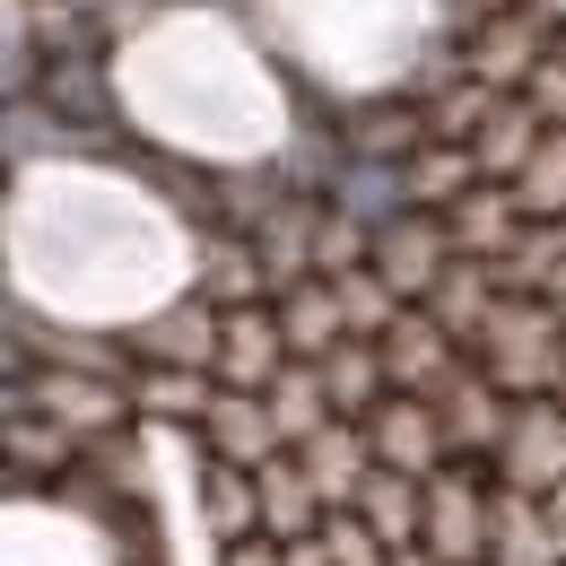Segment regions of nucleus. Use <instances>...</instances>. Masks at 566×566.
<instances>
[{
	"mask_svg": "<svg viewBox=\"0 0 566 566\" xmlns=\"http://www.w3.org/2000/svg\"><path fill=\"white\" fill-rule=\"evenodd\" d=\"M201 532H210L218 549L253 541V532H262V480H253V471H235V462H210V453H201Z\"/></svg>",
	"mask_w": 566,
	"mask_h": 566,
	"instance_id": "obj_20",
	"label": "nucleus"
},
{
	"mask_svg": "<svg viewBox=\"0 0 566 566\" xmlns=\"http://www.w3.org/2000/svg\"><path fill=\"white\" fill-rule=\"evenodd\" d=\"M296 462L314 471V489H323V505H332V514H349L357 496H366V480L384 471V462H375V436H366V427H349V419H332L314 444H305V453H296Z\"/></svg>",
	"mask_w": 566,
	"mask_h": 566,
	"instance_id": "obj_16",
	"label": "nucleus"
},
{
	"mask_svg": "<svg viewBox=\"0 0 566 566\" xmlns=\"http://www.w3.org/2000/svg\"><path fill=\"white\" fill-rule=\"evenodd\" d=\"M471 366L505 401H558L566 392V314L549 296H505L480 323V340H471Z\"/></svg>",
	"mask_w": 566,
	"mask_h": 566,
	"instance_id": "obj_1",
	"label": "nucleus"
},
{
	"mask_svg": "<svg viewBox=\"0 0 566 566\" xmlns=\"http://www.w3.org/2000/svg\"><path fill=\"white\" fill-rule=\"evenodd\" d=\"M558 401H566V392H558Z\"/></svg>",
	"mask_w": 566,
	"mask_h": 566,
	"instance_id": "obj_39",
	"label": "nucleus"
},
{
	"mask_svg": "<svg viewBox=\"0 0 566 566\" xmlns=\"http://www.w3.org/2000/svg\"><path fill=\"white\" fill-rule=\"evenodd\" d=\"M340 148H349V157H375V166H410L427 148V105L419 96H349Z\"/></svg>",
	"mask_w": 566,
	"mask_h": 566,
	"instance_id": "obj_14",
	"label": "nucleus"
},
{
	"mask_svg": "<svg viewBox=\"0 0 566 566\" xmlns=\"http://www.w3.org/2000/svg\"><path fill=\"white\" fill-rule=\"evenodd\" d=\"M436 419H444V444H453V462H496V444H505V427H514V401H505L489 375L462 357V375L436 392Z\"/></svg>",
	"mask_w": 566,
	"mask_h": 566,
	"instance_id": "obj_10",
	"label": "nucleus"
},
{
	"mask_svg": "<svg viewBox=\"0 0 566 566\" xmlns=\"http://www.w3.org/2000/svg\"><path fill=\"white\" fill-rule=\"evenodd\" d=\"M436 566H489L496 558V471L489 462H444L427 480V541Z\"/></svg>",
	"mask_w": 566,
	"mask_h": 566,
	"instance_id": "obj_3",
	"label": "nucleus"
},
{
	"mask_svg": "<svg viewBox=\"0 0 566 566\" xmlns=\"http://www.w3.org/2000/svg\"><path fill=\"white\" fill-rule=\"evenodd\" d=\"M558 44H566V9L558 0H532V9H505V18H489V27H471V35H462V62H471L480 87L523 96L532 71H541Z\"/></svg>",
	"mask_w": 566,
	"mask_h": 566,
	"instance_id": "obj_4",
	"label": "nucleus"
},
{
	"mask_svg": "<svg viewBox=\"0 0 566 566\" xmlns=\"http://www.w3.org/2000/svg\"><path fill=\"white\" fill-rule=\"evenodd\" d=\"M287 366V332H280V305H235L227 314V340H218V384L227 392H271Z\"/></svg>",
	"mask_w": 566,
	"mask_h": 566,
	"instance_id": "obj_12",
	"label": "nucleus"
},
{
	"mask_svg": "<svg viewBox=\"0 0 566 566\" xmlns=\"http://www.w3.org/2000/svg\"><path fill=\"white\" fill-rule=\"evenodd\" d=\"M280 332H287V357L296 366H323V357L349 340V314H340V296H332V280H296L280 296Z\"/></svg>",
	"mask_w": 566,
	"mask_h": 566,
	"instance_id": "obj_19",
	"label": "nucleus"
},
{
	"mask_svg": "<svg viewBox=\"0 0 566 566\" xmlns=\"http://www.w3.org/2000/svg\"><path fill=\"white\" fill-rule=\"evenodd\" d=\"M392 566H436V558H427V549H392Z\"/></svg>",
	"mask_w": 566,
	"mask_h": 566,
	"instance_id": "obj_37",
	"label": "nucleus"
},
{
	"mask_svg": "<svg viewBox=\"0 0 566 566\" xmlns=\"http://www.w3.org/2000/svg\"><path fill=\"white\" fill-rule=\"evenodd\" d=\"M541 140H549V123L532 114V96H505V105L489 114V132L471 140V157H480L489 184H523V166L541 157Z\"/></svg>",
	"mask_w": 566,
	"mask_h": 566,
	"instance_id": "obj_23",
	"label": "nucleus"
},
{
	"mask_svg": "<svg viewBox=\"0 0 566 566\" xmlns=\"http://www.w3.org/2000/svg\"><path fill=\"white\" fill-rule=\"evenodd\" d=\"M496 305H505V287H496L489 262H453V271H444V287L427 296V314H436V323H444V332H453L462 349L480 340V323H489Z\"/></svg>",
	"mask_w": 566,
	"mask_h": 566,
	"instance_id": "obj_28",
	"label": "nucleus"
},
{
	"mask_svg": "<svg viewBox=\"0 0 566 566\" xmlns=\"http://www.w3.org/2000/svg\"><path fill=\"white\" fill-rule=\"evenodd\" d=\"M375 349H384V375H392V392H419V401H436V392L462 375V357H471L462 340H453V332H444V323H436V314H427V305H410V314H401V323H392Z\"/></svg>",
	"mask_w": 566,
	"mask_h": 566,
	"instance_id": "obj_9",
	"label": "nucleus"
},
{
	"mask_svg": "<svg viewBox=\"0 0 566 566\" xmlns=\"http://www.w3.org/2000/svg\"><path fill=\"white\" fill-rule=\"evenodd\" d=\"M271 401V419H280V444L287 453H305L323 427H332V392H323V366H287L280 384L262 392Z\"/></svg>",
	"mask_w": 566,
	"mask_h": 566,
	"instance_id": "obj_29",
	"label": "nucleus"
},
{
	"mask_svg": "<svg viewBox=\"0 0 566 566\" xmlns=\"http://www.w3.org/2000/svg\"><path fill=\"white\" fill-rule=\"evenodd\" d=\"M514 201L532 210V227H566V132L541 140V157H532L523 184H514Z\"/></svg>",
	"mask_w": 566,
	"mask_h": 566,
	"instance_id": "obj_31",
	"label": "nucleus"
},
{
	"mask_svg": "<svg viewBox=\"0 0 566 566\" xmlns=\"http://www.w3.org/2000/svg\"><path fill=\"white\" fill-rule=\"evenodd\" d=\"M218 566H287V549L271 532H253V541H235V549H218Z\"/></svg>",
	"mask_w": 566,
	"mask_h": 566,
	"instance_id": "obj_34",
	"label": "nucleus"
},
{
	"mask_svg": "<svg viewBox=\"0 0 566 566\" xmlns=\"http://www.w3.org/2000/svg\"><path fill=\"white\" fill-rule=\"evenodd\" d=\"M323 392H332V419L366 427L384 401H392V375H384V349L375 340H340V349L323 357Z\"/></svg>",
	"mask_w": 566,
	"mask_h": 566,
	"instance_id": "obj_21",
	"label": "nucleus"
},
{
	"mask_svg": "<svg viewBox=\"0 0 566 566\" xmlns=\"http://www.w3.org/2000/svg\"><path fill=\"white\" fill-rule=\"evenodd\" d=\"M453 262H462V253H453V227L436 210H401L392 227H375V271H384V287H392L401 305H427Z\"/></svg>",
	"mask_w": 566,
	"mask_h": 566,
	"instance_id": "obj_7",
	"label": "nucleus"
},
{
	"mask_svg": "<svg viewBox=\"0 0 566 566\" xmlns=\"http://www.w3.org/2000/svg\"><path fill=\"white\" fill-rule=\"evenodd\" d=\"M253 480H262V532H271L280 549H296V541H314V532L332 523V505H323V489H314V471H305L296 453H280V462H262Z\"/></svg>",
	"mask_w": 566,
	"mask_h": 566,
	"instance_id": "obj_18",
	"label": "nucleus"
},
{
	"mask_svg": "<svg viewBox=\"0 0 566 566\" xmlns=\"http://www.w3.org/2000/svg\"><path fill=\"white\" fill-rule=\"evenodd\" d=\"M27 96L87 140H114V53H44Z\"/></svg>",
	"mask_w": 566,
	"mask_h": 566,
	"instance_id": "obj_8",
	"label": "nucleus"
},
{
	"mask_svg": "<svg viewBox=\"0 0 566 566\" xmlns=\"http://www.w3.org/2000/svg\"><path fill=\"white\" fill-rule=\"evenodd\" d=\"M401 184H410V210H436V218H453L489 175H480V157L471 148H444V140H427L410 166H401Z\"/></svg>",
	"mask_w": 566,
	"mask_h": 566,
	"instance_id": "obj_24",
	"label": "nucleus"
},
{
	"mask_svg": "<svg viewBox=\"0 0 566 566\" xmlns=\"http://www.w3.org/2000/svg\"><path fill=\"white\" fill-rule=\"evenodd\" d=\"M192 287L210 296L218 314H235V305H280V287H271V271H262V253H253V235H201V271H192Z\"/></svg>",
	"mask_w": 566,
	"mask_h": 566,
	"instance_id": "obj_17",
	"label": "nucleus"
},
{
	"mask_svg": "<svg viewBox=\"0 0 566 566\" xmlns=\"http://www.w3.org/2000/svg\"><path fill=\"white\" fill-rule=\"evenodd\" d=\"M349 514L375 523V541H384V549H419V541H427V480H410V471H375Z\"/></svg>",
	"mask_w": 566,
	"mask_h": 566,
	"instance_id": "obj_25",
	"label": "nucleus"
},
{
	"mask_svg": "<svg viewBox=\"0 0 566 566\" xmlns=\"http://www.w3.org/2000/svg\"><path fill=\"white\" fill-rule=\"evenodd\" d=\"M444 227H453V253H462V262H489V271H496V262L532 235V210L514 201V184H480Z\"/></svg>",
	"mask_w": 566,
	"mask_h": 566,
	"instance_id": "obj_15",
	"label": "nucleus"
},
{
	"mask_svg": "<svg viewBox=\"0 0 566 566\" xmlns=\"http://www.w3.org/2000/svg\"><path fill=\"white\" fill-rule=\"evenodd\" d=\"M489 471H496V489L549 505L566 489V401H514V427H505Z\"/></svg>",
	"mask_w": 566,
	"mask_h": 566,
	"instance_id": "obj_6",
	"label": "nucleus"
},
{
	"mask_svg": "<svg viewBox=\"0 0 566 566\" xmlns=\"http://www.w3.org/2000/svg\"><path fill=\"white\" fill-rule=\"evenodd\" d=\"M366 436H375V462H384V471H410V480H436V471L453 462L444 419H436V401H419V392H392V401L366 419Z\"/></svg>",
	"mask_w": 566,
	"mask_h": 566,
	"instance_id": "obj_11",
	"label": "nucleus"
},
{
	"mask_svg": "<svg viewBox=\"0 0 566 566\" xmlns=\"http://www.w3.org/2000/svg\"><path fill=\"white\" fill-rule=\"evenodd\" d=\"M340 218L357 227H392V218L410 210V184H401V166H375V157H349L340 175H332V192H323Z\"/></svg>",
	"mask_w": 566,
	"mask_h": 566,
	"instance_id": "obj_26",
	"label": "nucleus"
},
{
	"mask_svg": "<svg viewBox=\"0 0 566 566\" xmlns=\"http://www.w3.org/2000/svg\"><path fill=\"white\" fill-rule=\"evenodd\" d=\"M323 549H332V566H392V549L375 541L366 514H332V523H323Z\"/></svg>",
	"mask_w": 566,
	"mask_h": 566,
	"instance_id": "obj_32",
	"label": "nucleus"
},
{
	"mask_svg": "<svg viewBox=\"0 0 566 566\" xmlns=\"http://www.w3.org/2000/svg\"><path fill=\"white\" fill-rule=\"evenodd\" d=\"M210 401H218V375H175V366H140V375H132V410H140L148 427H184V436H201Z\"/></svg>",
	"mask_w": 566,
	"mask_h": 566,
	"instance_id": "obj_22",
	"label": "nucleus"
},
{
	"mask_svg": "<svg viewBox=\"0 0 566 566\" xmlns=\"http://www.w3.org/2000/svg\"><path fill=\"white\" fill-rule=\"evenodd\" d=\"M549 532H558V549H566V489L549 496Z\"/></svg>",
	"mask_w": 566,
	"mask_h": 566,
	"instance_id": "obj_36",
	"label": "nucleus"
},
{
	"mask_svg": "<svg viewBox=\"0 0 566 566\" xmlns=\"http://www.w3.org/2000/svg\"><path fill=\"white\" fill-rule=\"evenodd\" d=\"M332 296H340V314H349V340H384V332L410 314V305L384 287V271H375V262H366V271H349V280H332Z\"/></svg>",
	"mask_w": 566,
	"mask_h": 566,
	"instance_id": "obj_30",
	"label": "nucleus"
},
{
	"mask_svg": "<svg viewBox=\"0 0 566 566\" xmlns=\"http://www.w3.org/2000/svg\"><path fill=\"white\" fill-rule=\"evenodd\" d=\"M549 305H558V314H566V271H558V280H549Z\"/></svg>",
	"mask_w": 566,
	"mask_h": 566,
	"instance_id": "obj_38",
	"label": "nucleus"
},
{
	"mask_svg": "<svg viewBox=\"0 0 566 566\" xmlns=\"http://www.w3.org/2000/svg\"><path fill=\"white\" fill-rule=\"evenodd\" d=\"M287 566H332V549H323V532H314V541H296V549H287Z\"/></svg>",
	"mask_w": 566,
	"mask_h": 566,
	"instance_id": "obj_35",
	"label": "nucleus"
},
{
	"mask_svg": "<svg viewBox=\"0 0 566 566\" xmlns=\"http://www.w3.org/2000/svg\"><path fill=\"white\" fill-rule=\"evenodd\" d=\"M192 444H201L210 462H235V471H262V462H280V453H287L271 401H262V392H227V384H218V401H210V419H201Z\"/></svg>",
	"mask_w": 566,
	"mask_h": 566,
	"instance_id": "obj_13",
	"label": "nucleus"
},
{
	"mask_svg": "<svg viewBox=\"0 0 566 566\" xmlns=\"http://www.w3.org/2000/svg\"><path fill=\"white\" fill-rule=\"evenodd\" d=\"M218 340H227V314L201 287H184V296H166V305L123 323L132 366H175V375H218Z\"/></svg>",
	"mask_w": 566,
	"mask_h": 566,
	"instance_id": "obj_5",
	"label": "nucleus"
},
{
	"mask_svg": "<svg viewBox=\"0 0 566 566\" xmlns=\"http://www.w3.org/2000/svg\"><path fill=\"white\" fill-rule=\"evenodd\" d=\"M9 410H35V419H53L62 436L78 444H105V436H132V384H114V375H71V366H27L18 384H9Z\"/></svg>",
	"mask_w": 566,
	"mask_h": 566,
	"instance_id": "obj_2",
	"label": "nucleus"
},
{
	"mask_svg": "<svg viewBox=\"0 0 566 566\" xmlns=\"http://www.w3.org/2000/svg\"><path fill=\"white\" fill-rule=\"evenodd\" d=\"M523 96H532V114H541L549 132H566V44L541 62V71H532V87H523Z\"/></svg>",
	"mask_w": 566,
	"mask_h": 566,
	"instance_id": "obj_33",
	"label": "nucleus"
},
{
	"mask_svg": "<svg viewBox=\"0 0 566 566\" xmlns=\"http://www.w3.org/2000/svg\"><path fill=\"white\" fill-rule=\"evenodd\" d=\"M419 105H427V140H444V148H471L480 132H489V114L505 105V96H496V87H480L471 71H453V78H436V87H427Z\"/></svg>",
	"mask_w": 566,
	"mask_h": 566,
	"instance_id": "obj_27",
	"label": "nucleus"
}]
</instances>
